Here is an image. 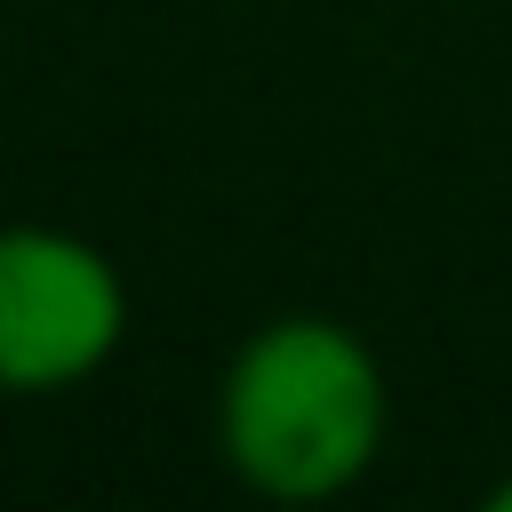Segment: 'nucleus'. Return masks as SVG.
Returning <instances> with one entry per match:
<instances>
[{"mask_svg":"<svg viewBox=\"0 0 512 512\" xmlns=\"http://www.w3.org/2000/svg\"><path fill=\"white\" fill-rule=\"evenodd\" d=\"M392 440V376L336 312L256 320L216 376V456L248 496L328 504L376 472Z\"/></svg>","mask_w":512,"mask_h":512,"instance_id":"nucleus-1","label":"nucleus"},{"mask_svg":"<svg viewBox=\"0 0 512 512\" xmlns=\"http://www.w3.org/2000/svg\"><path fill=\"white\" fill-rule=\"evenodd\" d=\"M128 344L120 264L64 224H0V400H48Z\"/></svg>","mask_w":512,"mask_h":512,"instance_id":"nucleus-2","label":"nucleus"},{"mask_svg":"<svg viewBox=\"0 0 512 512\" xmlns=\"http://www.w3.org/2000/svg\"><path fill=\"white\" fill-rule=\"evenodd\" d=\"M488 504H496V512H512V472H504V480L488 488Z\"/></svg>","mask_w":512,"mask_h":512,"instance_id":"nucleus-3","label":"nucleus"}]
</instances>
